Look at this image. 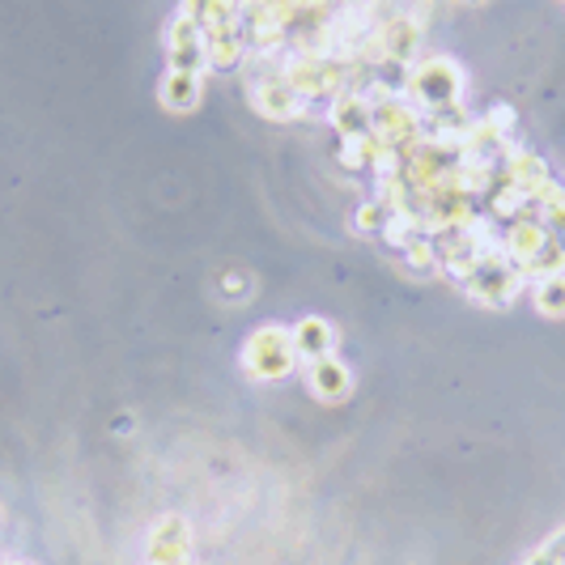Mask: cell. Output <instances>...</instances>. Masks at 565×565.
Listing matches in <instances>:
<instances>
[{"label":"cell","instance_id":"obj_16","mask_svg":"<svg viewBox=\"0 0 565 565\" xmlns=\"http://www.w3.org/2000/svg\"><path fill=\"white\" fill-rule=\"evenodd\" d=\"M405 259H409L417 273H430L434 264H442L439 239H430V234H417L409 247H405Z\"/></svg>","mask_w":565,"mask_h":565},{"label":"cell","instance_id":"obj_4","mask_svg":"<svg viewBox=\"0 0 565 565\" xmlns=\"http://www.w3.org/2000/svg\"><path fill=\"white\" fill-rule=\"evenodd\" d=\"M166 60L179 73H204V64H209V34L200 22H191L188 13H179L166 26Z\"/></svg>","mask_w":565,"mask_h":565},{"label":"cell","instance_id":"obj_6","mask_svg":"<svg viewBox=\"0 0 565 565\" xmlns=\"http://www.w3.org/2000/svg\"><path fill=\"white\" fill-rule=\"evenodd\" d=\"M157 98H162V107H166V111L188 115V111L200 107V98H204V73H179V68H166V77L157 81Z\"/></svg>","mask_w":565,"mask_h":565},{"label":"cell","instance_id":"obj_2","mask_svg":"<svg viewBox=\"0 0 565 565\" xmlns=\"http://www.w3.org/2000/svg\"><path fill=\"white\" fill-rule=\"evenodd\" d=\"M298 366V353H293V336L281 323H259L247 345H243V370L255 383H277V378H289Z\"/></svg>","mask_w":565,"mask_h":565},{"label":"cell","instance_id":"obj_1","mask_svg":"<svg viewBox=\"0 0 565 565\" xmlns=\"http://www.w3.org/2000/svg\"><path fill=\"white\" fill-rule=\"evenodd\" d=\"M459 95H464V73L451 56H430V60L412 64L409 68V102L430 111V115H442L451 107H459Z\"/></svg>","mask_w":565,"mask_h":565},{"label":"cell","instance_id":"obj_12","mask_svg":"<svg viewBox=\"0 0 565 565\" xmlns=\"http://www.w3.org/2000/svg\"><path fill=\"white\" fill-rule=\"evenodd\" d=\"M184 13L200 22L204 34L221 26H239V0H184Z\"/></svg>","mask_w":565,"mask_h":565},{"label":"cell","instance_id":"obj_8","mask_svg":"<svg viewBox=\"0 0 565 565\" xmlns=\"http://www.w3.org/2000/svg\"><path fill=\"white\" fill-rule=\"evenodd\" d=\"M289 336H293V353H298V362L332 357V348H336V328H332L328 319H319V314L298 319V323L289 328Z\"/></svg>","mask_w":565,"mask_h":565},{"label":"cell","instance_id":"obj_7","mask_svg":"<svg viewBox=\"0 0 565 565\" xmlns=\"http://www.w3.org/2000/svg\"><path fill=\"white\" fill-rule=\"evenodd\" d=\"M255 107L268 120H298L307 111V98L289 86V77H273V81H259L255 86Z\"/></svg>","mask_w":565,"mask_h":565},{"label":"cell","instance_id":"obj_10","mask_svg":"<svg viewBox=\"0 0 565 565\" xmlns=\"http://www.w3.org/2000/svg\"><path fill=\"white\" fill-rule=\"evenodd\" d=\"M332 124L341 128V136H370L375 132V107L366 95H336L332 102Z\"/></svg>","mask_w":565,"mask_h":565},{"label":"cell","instance_id":"obj_17","mask_svg":"<svg viewBox=\"0 0 565 565\" xmlns=\"http://www.w3.org/2000/svg\"><path fill=\"white\" fill-rule=\"evenodd\" d=\"M221 289H225V293H252V277H247V273H225V277H221Z\"/></svg>","mask_w":565,"mask_h":565},{"label":"cell","instance_id":"obj_9","mask_svg":"<svg viewBox=\"0 0 565 565\" xmlns=\"http://www.w3.org/2000/svg\"><path fill=\"white\" fill-rule=\"evenodd\" d=\"M311 391L323 405H341L348 391H353V375H348V366L336 353L311 362Z\"/></svg>","mask_w":565,"mask_h":565},{"label":"cell","instance_id":"obj_14","mask_svg":"<svg viewBox=\"0 0 565 565\" xmlns=\"http://www.w3.org/2000/svg\"><path fill=\"white\" fill-rule=\"evenodd\" d=\"M532 302L540 314L565 319V273H557V277H540V281L532 285Z\"/></svg>","mask_w":565,"mask_h":565},{"label":"cell","instance_id":"obj_11","mask_svg":"<svg viewBox=\"0 0 565 565\" xmlns=\"http://www.w3.org/2000/svg\"><path fill=\"white\" fill-rule=\"evenodd\" d=\"M383 60H396V64H409L421 47V26L412 18H396L391 26H383Z\"/></svg>","mask_w":565,"mask_h":565},{"label":"cell","instance_id":"obj_18","mask_svg":"<svg viewBox=\"0 0 565 565\" xmlns=\"http://www.w3.org/2000/svg\"><path fill=\"white\" fill-rule=\"evenodd\" d=\"M523 565H562V557H557V553L544 544V549H540V553H532V557H528Z\"/></svg>","mask_w":565,"mask_h":565},{"label":"cell","instance_id":"obj_15","mask_svg":"<svg viewBox=\"0 0 565 565\" xmlns=\"http://www.w3.org/2000/svg\"><path fill=\"white\" fill-rule=\"evenodd\" d=\"M391 213H396V204H387V200H370V204H362V209H357L353 225H357V234H383V230H387V221H391Z\"/></svg>","mask_w":565,"mask_h":565},{"label":"cell","instance_id":"obj_13","mask_svg":"<svg viewBox=\"0 0 565 565\" xmlns=\"http://www.w3.org/2000/svg\"><path fill=\"white\" fill-rule=\"evenodd\" d=\"M239 60H243V34H239V26L209 31V64L213 68H234Z\"/></svg>","mask_w":565,"mask_h":565},{"label":"cell","instance_id":"obj_3","mask_svg":"<svg viewBox=\"0 0 565 565\" xmlns=\"http://www.w3.org/2000/svg\"><path fill=\"white\" fill-rule=\"evenodd\" d=\"M523 281H528V277L506 259L502 247H494V252L476 264V273L464 281V289H468L476 302H485V307H510L514 293L523 289Z\"/></svg>","mask_w":565,"mask_h":565},{"label":"cell","instance_id":"obj_19","mask_svg":"<svg viewBox=\"0 0 565 565\" xmlns=\"http://www.w3.org/2000/svg\"><path fill=\"white\" fill-rule=\"evenodd\" d=\"M9 565H31V562H9Z\"/></svg>","mask_w":565,"mask_h":565},{"label":"cell","instance_id":"obj_5","mask_svg":"<svg viewBox=\"0 0 565 565\" xmlns=\"http://www.w3.org/2000/svg\"><path fill=\"white\" fill-rule=\"evenodd\" d=\"M149 565H188L191 557V523L184 514H162L149 528Z\"/></svg>","mask_w":565,"mask_h":565}]
</instances>
